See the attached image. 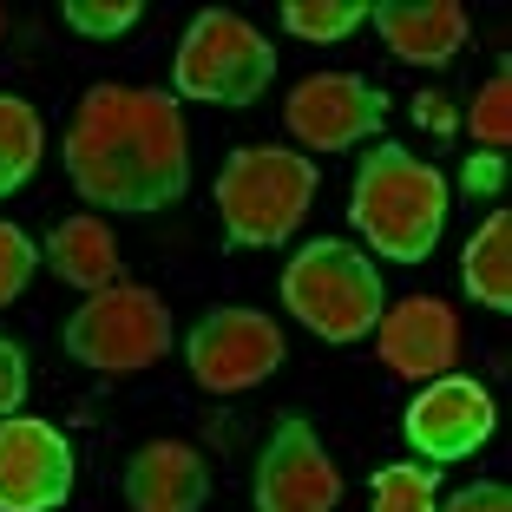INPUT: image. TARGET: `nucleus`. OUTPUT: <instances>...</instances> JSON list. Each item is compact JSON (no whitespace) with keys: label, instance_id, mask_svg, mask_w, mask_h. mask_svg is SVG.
Returning a JSON list of instances; mask_svg holds the SVG:
<instances>
[{"label":"nucleus","instance_id":"393cba45","mask_svg":"<svg viewBox=\"0 0 512 512\" xmlns=\"http://www.w3.org/2000/svg\"><path fill=\"white\" fill-rule=\"evenodd\" d=\"M460 184H467V197H499V184H506V151H480V158H467V171H460Z\"/></svg>","mask_w":512,"mask_h":512},{"label":"nucleus","instance_id":"9b49d317","mask_svg":"<svg viewBox=\"0 0 512 512\" xmlns=\"http://www.w3.org/2000/svg\"><path fill=\"white\" fill-rule=\"evenodd\" d=\"M73 493V447L53 421H0V512H60Z\"/></svg>","mask_w":512,"mask_h":512},{"label":"nucleus","instance_id":"dca6fc26","mask_svg":"<svg viewBox=\"0 0 512 512\" xmlns=\"http://www.w3.org/2000/svg\"><path fill=\"white\" fill-rule=\"evenodd\" d=\"M460 283H467V296L486 302V309H512V217H506V211H493V217H486V224L467 237Z\"/></svg>","mask_w":512,"mask_h":512},{"label":"nucleus","instance_id":"412c9836","mask_svg":"<svg viewBox=\"0 0 512 512\" xmlns=\"http://www.w3.org/2000/svg\"><path fill=\"white\" fill-rule=\"evenodd\" d=\"M33 270H40V243H33L20 224H7V217H0V309H7V302H20V289L33 283Z\"/></svg>","mask_w":512,"mask_h":512},{"label":"nucleus","instance_id":"4be33fe9","mask_svg":"<svg viewBox=\"0 0 512 512\" xmlns=\"http://www.w3.org/2000/svg\"><path fill=\"white\" fill-rule=\"evenodd\" d=\"M138 20V0H66V27L86 40H112Z\"/></svg>","mask_w":512,"mask_h":512},{"label":"nucleus","instance_id":"a878e982","mask_svg":"<svg viewBox=\"0 0 512 512\" xmlns=\"http://www.w3.org/2000/svg\"><path fill=\"white\" fill-rule=\"evenodd\" d=\"M414 119H427L434 132H447V125H453V112L440 106V99H414Z\"/></svg>","mask_w":512,"mask_h":512},{"label":"nucleus","instance_id":"ddd939ff","mask_svg":"<svg viewBox=\"0 0 512 512\" xmlns=\"http://www.w3.org/2000/svg\"><path fill=\"white\" fill-rule=\"evenodd\" d=\"M211 499V460L191 440H145L125 460V506L132 512H197Z\"/></svg>","mask_w":512,"mask_h":512},{"label":"nucleus","instance_id":"a211bd4d","mask_svg":"<svg viewBox=\"0 0 512 512\" xmlns=\"http://www.w3.org/2000/svg\"><path fill=\"white\" fill-rule=\"evenodd\" d=\"M368 512H440V467L401 460L375 473V506Z\"/></svg>","mask_w":512,"mask_h":512},{"label":"nucleus","instance_id":"bb28decb","mask_svg":"<svg viewBox=\"0 0 512 512\" xmlns=\"http://www.w3.org/2000/svg\"><path fill=\"white\" fill-rule=\"evenodd\" d=\"M0 33H7V7H0Z\"/></svg>","mask_w":512,"mask_h":512},{"label":"nucleus","instance_id":"0eeeda50","mask_svg":"<svg viewBox=\"0 0 512 512\" xmlns=\"http://www.w3.org/2000/svg\"><path fill=\"white\" fill-rule=\"evenodd\" d=\"M283 355H289L283 329L263 309H211L184 335V368H191L197 388H211V394H243L256 381H270L283 368Z\"/></svg>","mask_w":512,"mask_h":512},{"label":"nucleus","instance_id":"9d476101","mask_svg":"<svg viewBox=\"0 0 512 512\" xmlns=\"http://www.w3.org/2000/svg\"><path fill=\"white\" fill-rule=\"evenodd\" d=\"M493 427H499V407L480 381L473 375H440V381H421L401 434L427 467H447V460H467L473 447H486Z\"/></svg>","mask_w":512,"mask_h":512},{"label":"nucleus","instance_id":"6ab92c4d","mask_svg":"<svg viewBox=\"0 0 512 512\" xmlns=\"http://www.w3.org/2000/svg\"><path fill=\"white\" fill-rule=\"evenodd\" d=\"M362 20H368L362 0H289V7H283V27L296 33V40H316V46L348 40Z\"/></svg>","mask_w":512,"mask_h":512},{"label":"nucleus","instance_id":"20e7f679","mask_svg":"<svg viewBox=\"0 0 512 512\" xmlns=\"http://www.w3.org/2000/svg\"><path fill=\"white\" fill-rule=\"evenodd\" d=\"M283 302H289V316L302 329H316L322 342H368L381 309H388L375 256L342 243V237H316L309 250L289 256Z\"/></svg>","mask_w":512,"mask_h":512},{"label":"nucleus","instance_id":"f03ea898","mask_svg":"<svg viewBox=\"0 0 512 512\" xmlns=\"http://www.w3.org/2000/svg\"><path fill=\"white\" fill-rule=\"evenodd\" d=\"M447 178L440 165L414 158L407 145H368L355 191H348V224L368 237V250L394 263H427L447 230Z\"/></svg>","mask_w":512,"mask_h":512},{"label":"nucleus","instance_id":"6e6552de","mask_svg":"<svg viewBox=\"0 0 512 512\" xmlns=\"http://www.w3.org/2000/svg\"><path fill=\"white\" fill-rule=\"evenodd\" d=\"M256 512H335L342 506V473L322 447L316 421L283 414L256 453Z\"/></svg>","mask_w":512,"mask_h":512},{"label":"nucleus","instance_id":"2eb2a0df","mask_svg":"<svg viewBox=\"0 0 512 512\" xmlns=\"http://www.w3.org/2000/svg\"><path fill=\"white\" fill-rule=\"evenodd\" d=\"M40 263L73 289H112L119 283V237L106 230V217H66L53 224V237L40 243Z\"/></svg>","mask_w":512,"mask_h":512},{"label":"nucleus","instance_id":"f257e3e1","mask_svg":"<svg viewBox=\"0 0 512 512\" xmlns=\"http://www.w3.org/2000/svg\"><path fill=\"white\" fill-rule=\"evenodd\" d=\"M60 151L73 191L99 211L151 217L191 191V132L171 92L99 79L79 92Z\"/></svg>","mask_w":512,"mask_h":512},{"label":"nucleus","instance_id":"4468645a","mask_svg":"<svg viewBox=\"0 0 512 512\" xmlns=\"http://www.w3.org/2000/svg\"><path fill=\"white\" fill-rule=\"evenodd\" d=\"M375 33L388 40V53L401 66H447L460 46H467V7L460 0H381L368 7Z\"/></svg>","mask_w":512,"mask_h":512},{"label":"nucleus","instance_id":"f8f14e48","mask_svg":"<svg viewBox=\"0 0 512 512\" xmlns=\"http://www.w3.org/2000/svg\"><path fill=\"white\" fill-rule=\"evenodd\" d=\"M375 355L394 381H440L460 355V316L440 296H401L375 322Z\"/></svg>","mask_w":512,"mask_h":512},{"label":"nucleus","instance_id":"39448f33","mask_svg":"<svg viewBox=\"0 0 512 512\" xmlns=\"http://www.w3.org/2000/svg\"><path fill=\"white\" fill-rule=\"evenodd\" d=\"M276 79V46L230 7H204L184 27L178 60H171V99H204V106H256Z\"/></svg>","mask_w":512,"mask_h":512},{"label":"nucleus","instance_id":"f3484780","mask_svg":"<svg viewBox=\"0 0 512 512\" xmlns=\"http://www.w3.org/2000/svg\"><path fill=\"white\" fill-rule=\"evenodd\" d=\"M40 151H46L40 112H33L20 92H0V197H14L20 184L40 171Z\"/></svg>","mask_w":512,"mask_h":512},{"label":"nucleus","instance_id":"7ed1b4c3","mask_svg":"<svg viewBox=\"0 0 512 512\" xmlns=\"http://www.w3.org/2000/svg\"><path fill=\"white\" fill-rule=\"evenodd\" d=\"M316 204V158L289 145H237L217 171V217L237 250H276Z\"/></svg>","mask_w":512,"mask_h":512},{"label":"nucleus","instance_id":"b1692460","mask_svg":"<svg viewBox=\"0 0 512 512\" xmlns=\"http://www.w3.org/2000/svg\"><path fill=\"white\" fill-rule=\"evenodd\" d=\"M440 512H512V493L499 480H473V486H460L453 499H440Z\"/></svg>","mask_w":512,"mask_h":512},{"label":"nucleus","instance_id":"1a4fd4ad","mask_svg":"<svg viewBox=\"0 0 512 512\" xmlns=\"http://www.w3.org/2000/svg\"><path fill=\"white\" fill-rule=\"evenodd\" d=\"M388 112H394L388 92L362 73H309L283 99V125L316 151H348V145H362V138H381Z\"/></svg>","mask_w":512,"mask_h":512},{"label":"nucleus","instance_id":"aec40b11","mask_svg":"<svg viewBox=\"0 0 512 512\" xmlns=\"http://www.w3.org/2000/svg\"><path fill=\"white\" fill-rule=\"evenodd\" d=\"M467 125H473V145H480V151H506V138H512V73H506V66L480 86Z\"/></svg>","mask_w":512,"mask_h":512},{"label":"nucleus","instance_id":"423d86ee","mask_svg":"<svg viewBox=\"0 0 512 512\" xmlns=\"http://www.w3.org/2000/svg\"><path fill=\"white\" fill-rule=\"evenodd\" d=\"M60 342L92 375H138L158 355H171V309L145 283H112V289H92L66 316Z\"/></svg>","mask_w":512,"mask_h":512},{"label":"nucleus","instance_id":"5701e85b","mask_svg":"<svg viewBox=\"0 0 512 512\" xmlns=\"http://www.w3.org/2000/svg\"><path fill=\"white\" fill-rule=\"evenodd\" d=\"M27 381H33L27 375V348H20L14 335H0V421L27 401Z\"/></svg>","mask_w":512,"mask_h":512}]
</instances>
